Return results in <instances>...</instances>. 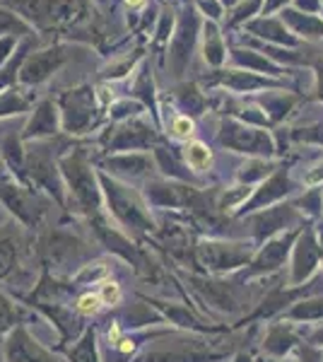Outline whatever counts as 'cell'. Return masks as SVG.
I'll list each match as a JSON object with an SVG mask.
<instances>
[{
  "label": "cell",
  "mask_w": 323,
  "mask_h": 362,
  "mask_svg": "<svg viewBox=\"0 0 323 362\" xmlns=\"http://www.w3.org/2000/svg\"><path fill=\"white\" fill-rule=\"evenodd\" d=\"M193 133V121L186 119V116H179V119L174 121V136L176 138H189Z\"/></svg>",
  "instance_id": "277c9868"
},
{
  "label": "cell",
  "mask_w": 323,
  "mask_h": 362,
  "mask_svg": "<svg viewBox=\"0 0 323 362\" xmlns=\"http://www.w3.org/2000/svg\"><path fill=\"white\" fill-rule=\"evenodd\" d=\"M99 297H102L104 305H119L121 302V288L119 283H104L102 285V293H99Z\"/></svg>",
  "instance_id": "3957f363"
},
{
  "label": "cell",
  "mask_w": 323,
  "mask_h": 362,
  "mask_svg": "<svg viewBox=\"0 0 323 362\" xmlns=\"http://www.w3.org/2000/svg\"><path fill=\"white\" fill-rule=\"evenodd\" d=\"M102 305H104L102 297L95 293H87L78 300V312L80 314H97L99 309H102Z\"/></svg>",
  "instance_id": "7a4b0ae2"
},
{
  "label": "cell",
  "mask_w": 323,
  "mask_h": 362,
  "mask_svg": "<svg viewBox=\"0 0 323 362\" xmlns=\"http://www.w3.org/2000/svg\"><path fill=\"white\" fill-rule=\"evenodd\" d=\"M186 162L193 167V169H205L210 165V150L208 145L203 143H191L189 150H186Z\"/></svg>",
  "instance_id": "6da1fadb"
},
{
  "label": "cell",
  "mask_w": 323,
  "mask_h": 362,
  "mask_svg": "<svg viewBox=\"0 0 323 362\" xmlns=\"http://www.w3.org/2000/svg\"><path fill=\"white\" fill-rule=\"evenodd\" d=\"M119 350H121V353H131V350H133V341H131V338L121 341V343H119Z\"/></svg>",
  "instance_id": "5b68a950"
},
{
  "label": "cell",
  "mask_w": 323,
  "mask_h": 362,
  "mask_svg": "<svg viewBox=\"0 0 323 362\" xmlns=\"http://www.w3.org/2000/svg\"><path fill=\"white\" fill-rule=\"evenodd\" d=\"M126 3H128V5H140L143 0H126Z\"/></svg>",
  "instance_id": "8992f818"
}]
</instances>
